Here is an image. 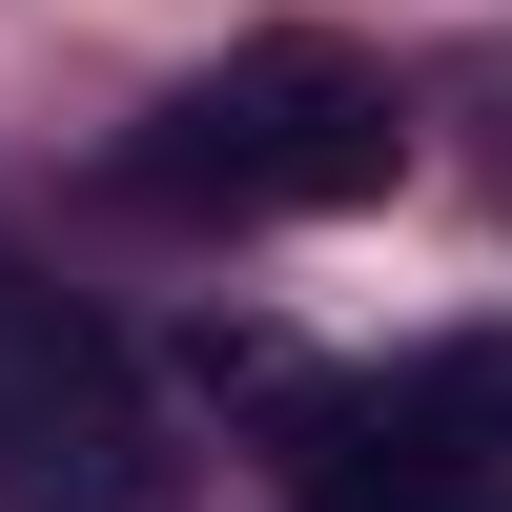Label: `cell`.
Here are the masks:
<instances>
[{
  "instance_id": "cell-1",
  "label": "cell",
  "mask_w": 512,
  "mask_h": 512,
  "mask_svg": "<svg viewBox=\"0 0 512 512\" xmlns=\"http://www.w3.org/2000/svg\"><path fill=\"white\" fill-rule=\"evenodd\" d=\"M123 185L164 226H308V205H390L410 185V103L349 62V41H246L185 103L123 144Z\"/></svg>"
},
{
  "instance_id": "cell-2",
  "label": "cell",
  "mask_w": 512,
  "mask_h": 512,
  "mask_svg": "<svg viewBox=\"0 0 512 512\" xmlns=\"http://www.w3.org/2000/svg\"><path fill=\"white\" fill-rule=\"evenodd\" d=\"M0 512H185V451H164L144 369L21 246H0Z\"/></svg>"
}]
</instances>
